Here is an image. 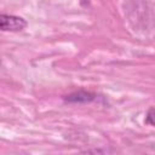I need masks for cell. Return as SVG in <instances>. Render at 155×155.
I'll use <instances>...</instances> for the list:
<instances>
[{
	"label": "cell",
	"instance_id": "6da1fadb",
	"mask_svg": "<svg viewBox=\"0 0 155 155\" xmlns=\"http://www.w3.org/2000/svg\"><path fill=\"white\" fill-rule=\"evenodd\" d=\"M27 27V21L19 16L1 13L0 29L2 31H19Z\"/></svg>",
	"mask_w": 155,
	"mask_h": 155
},
{
	"label": "cell",
	"instance_id": "7a4b0ae2",
	"mask_svg": "<svg viewBox=\"0 0 155 155\" xmlns=\"http://www.w3.org/2000/svg\"><path fill=\"white\" fill-rule=\"evenodd\" d=\"M64 102L70 103V104H85V103H91L97 99V94L90 91H84L79 90L75 92H71L67 96L63 97Z\"/></svg>",
	"mask_w": 155,
	"mask_h": 155
},
{
	"label": "cell",
	"instance_id": "3957f363",
	"mask_svg": "<svg viewBox=\"0 0 155 155\" xmlns=\"http://www.w3.org/2000/svg\"><path fill=\"white\" fill-rule=\"evenodd\" d=\"M145 122L149 124V125H151V126H155V109H150L147 113Z\"/></svg>",
	"mask_w": 155,
	"mask_h": 155
}]
</instances>
